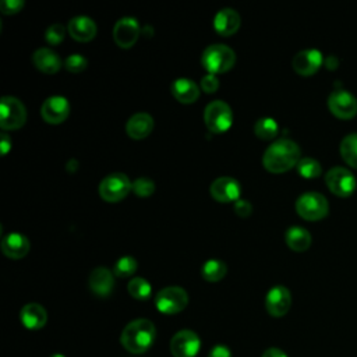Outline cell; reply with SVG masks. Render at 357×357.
<instances>
[{"mask_svg": "<svg viewBox=\"0 0 357 357\" xmlns=\"http://www.w3.org/2000/svg\"><path fill=\"white\" fill-rule=\"evenodd\" d=\"M23 8L24 2H21V0H5V2L0 5V10H2L3 14H16Z\"/></svg>", "mask_w": 357, "mask_h": 357, "instance_id": "36", "label": "cell"}, {"mask_svg": "<svg viewBox=\"0 0 357 357\" xmlns=\"http://www.w3.org/2000/svg\"><path fill=\"white\" fill-rule=\"evenodd\" d=\"M66 36V27L63 24H54L50 25L45 32V39L50 45H59L63 42Z\"/></svg>", "mask_w": 357, "mask_h": 357, "instance_id": "33", "label": "cell"}, {"mask_svg": "<svg viewBox=\"0 0 357 357\" xmlns=\"http://www.w3.org/2000/svg\"><path fill=\"white\" fill-rule=\"evenodd\" d=\"M292 305L290 290L282 285L274 286L266 296V309L270 316L281 318L286 316Z\"/></svg>", "mask_w": 357, "mask_h": 357, "instance_id": "12", "label": "cell"}, {"mask_svg": "<svg viewBox=\"0 0 357 357\" xmlns=\"http://www.w3.org/2000/svg\"><path fill=\"white\" fill-rule=\"evenodd\" d=\"M339 152L346 165L357 169V133L347 134L342 140L339 145Z\"/></svg>", "mask_w": 357, "mask_h": 357, "instance_id": "26", "label": "cell"}, {"mask_svg": "<svg viewBox=\"0 0 357 357\" xmlns=\"http://www.w3.org/2000/svg\"><path fill=\"white\" fill-rule=\"evenodd\" d=\"M201 340L194 331H179L171 340V351L175 357H195L199 351Z\"/></svg>", "mask_w": 357, "mask_h": 357, "instance_id": "14", "label": "cell"}, {"mask_svg": "<svg viewBox=\"0 0 357 357\" xmlns=\"http://www.w3.org/2000/svg\"><path fill=\"white\" fill-rule=\"evenodd\" d=\"M133 191L138 197H149L155 191V183L148 177H138L133 183Z\"/></svg>", "mask_w": 357, "mask_h": 357, "instance_id": "32", "label": "cell"}, {"mask_svg": "<svg viewBox=\"0 0 357 357\" xmlns=\"http://www.w3.org/2000/svg\"><path fill=\"white\" fill-rule=\"evenodd\" d=\"M137 271V260L131 256L119 259L113 267V274L118 278H130Z\"/></svg>", "mask_w": 357, "mask_h": 357, "instance_id": "31", "label": "cell"}, {"mask_svg": "<svg viewBox=\"0 0 357 357\" xmlns=\"http://www.w3.org/2000/svg\"><path fill=\"white\" fill-rule=\"evenodd\" d=\"M323 65L324 56L318 49H304L292 61L293 70L303 77H310L316 74Z\"/></svg>", "mask_w": 357, "mask_h": 357, "instance_id": "13", "label": "cell"}, {"mask_svg": "<svg viewBox=\"0 0 357 357\" xmlns=\"http://www.w3.org/2000/svg\"><path fill=\"white\" fill-rule=\"evenodd\" d=\"M210 191L213 198L218 202H236L240 199L241 187L235 177L224 176L213 182Z\"/></svg>", "mask_w": 357, "mask_h": 357, "instance_id": "16", "label": "cell"}, {"mask_svg": "<svg viewBox=\"0 0 357 357\" xmlns=\"http://www.w3.org/2000/svg\"><path fill=\"white\" fill-rule=\"evenodd\" d=\"M263 357H289L282 349L278 347H270L263 353Z\"/></svg>", "mask_w": 357, "mask_h": 357, "instance_id": "40", "label": "cell"}, {"mask_svg": "<svg viewBox=\"0 0 357 357\" xmlns=\"http://www.w3.org/2000/svg\"><path fill=\"white\" fill-rule=\"evenodd\" d=\"M296 213L300 218L305 221H321L329 213L328 199L316 191H309L301 194L296 201Z\"/></svg>", "mask_w": 357, "mask_h": 357, "instance_id": "4", "label": "cell"}, {"mask_svg": "<svg viewBox=\"0 0 357 357\" xmlns=\"http://www.w3.org/2000/svg\"><path fill=\"white\" fill-rule=\"evenodd\" d=\"M67 31L73 39L78 42H89L95 38L98 28L92 19L87 16H78L70 20Z\"/></svg>", "mask_w": 357, "mask_h": 357, "instance_id": "20", "label": "cell"}, {"mask_svg": "<svg viewBox=\"0 0 357 357\" xmlns=\"http://www.w3.org/2000/svg\"><path fill=\"white\" fill-rule=\"evenodd\" d=\"M152 130H154V119L145 112L133 115L126 125V131L133 140H144L152 133Z\"/></svg>", "mask_w": 357, "mask_h": 357, "instance_id": "22", "label": "cell"}, {"mask_svg": "<svg viewBox=\"0 0 357 357\" xmlns=\"http://www.w3.org/2000/svg\"><path fill=\"white\" fill-rule=\"evenodd\" d=\"M129 293L131 297L137 299V300H147L149 299L151 293H152V288L149 285V282L144 278H134L129 282Z\"/></svg>", "mask_w": 357, "mask_h": 357, "instance_id": "30", "label": "cell"}, {"mask_svg": "<svg viewBox=\"0 0 357 357\" xmlns=\"http://www.w3.org/2000/svg\"><path fill=\"white\" fill-rule=\"evenodd\" d=\"M236 63V54L226 45L215 43L210 45L202 52L201 65L208 74H222L229 72Z\"/></svg>", "mask_w": 357, "mask_h": 357, "instance_id": "3", "label": "cell"}, {"mask_svg": "<svg viewBox=\"0 0 357 357\" xmlns=\"http://www.w3.org/2000/svg\"><path fill=\"white\" fill-rule=\"evenodd\" d=\"M87 66H88V61L83 55H78V54L70 55L65 61V67L70 73H81L87 69Z\"/></svg>", "mask_w": 357, "mask_h": 357, "instance_id": "34", "label": "cell"}, {"mask_svg": "<svg viewBox=\"0 0 357 357\" xmlns=\"http://www.w3.org/2000/svg\"><path fill=\"white\" fill-rule=\"evenodd\" d=\"M278 131H279V126L271 118H263L254 125V134L261 140H272L278 136Z\"/></svg>", "mask_w": 357, "mask_h": 357, "instance_id": "28", "label": "cell"}, {"mask_svg": "<svg viewBox=\"0 0 357 357\" xmlns=\"http://www.w3.org/2000/svg\"><path fill=\"white\" fill-rule=\"evenodd\" d=\"M35 67L45 74H55L62 69V61L56 52L49 47H41L32 55Z\"/></svg>", "mask_w": 357, "mask_h": 357, "instance_id": "21", "label": "cell"}, {"mask_svg": "<svg viewBox=\"0 0 357 357\" xmlns=\"http://www.w3.org/2000/svg\"><path fill=\"white\" fill-rule=\"evenodd\" d=\"M157 338V329L155 325L149 320L138 318L131 321L126 325V328L122 332L120 342L123 347L134 354L145 353Z\"/></svg>", "mask_w": 357, "mask_h": 357, "instance_id": "2", "label": "cell"}, {"mask_svg": "<svg viewBox=\"0 0 357 357\" xmlns=\"http://www.w3.org/2000/svg\"><path fill=\"white\" fill-rule=\"evenodd\" d=\"M50 357H66V356L62 354V353H55V354H52Z\"/></svg>", "mask_w": 357, "mask_h": 357, "instance_id": "41", "label": "cell"}, {"mask_svg": "<svg viewBox=\"0 0 357 357\" xmlns=\"http://www.w3.org/2000/svg\"><path fill=\"white\" fill-rule=\"evenodd\" d=\"M2 251L8 259L21 260L30 251V240L21 233H9L2 239Z\"/></svg>", "mask_w": 357, "mask_h": 357, "instance_id": "18", "label": "cell"}, {"mask_svg": "<svg viewBox=\"0 0 357 357\" xmlns=\"http://www.w3.org/2000/svg\"><path fill=\"white\" fill-rule=\"evenodd\" d=\"M188 304V294L180 286H168L158 292L155 297L157 309L162 314L173 316L182 313Z\"/></svg>", "mask_w": 357, "mask_h": 357, "instance_id": "7", "label": "cell"}, {"mask_svg": "<svg viewBox=\"0 0 357 357\" xmlns=\"http://www.w3.org/2000/svg\"><path fill=\"white\" fill-rule=\"evenodd\" d=\"M208 357H233L232 351L229 350V347L224 346V345H217L215 347L211 349Z\"/></svg>", "mask_w": 357, "mask_h": 357, "instance_id": "38", "label": "cell"}, {"mask_svg": "<svg viewBox=\"0 0 357 357\" xmlns=\"http://www.w3.org/2000/svg\"><path fill=\"white\" fill-rule=\"evenodd\" d=\"M171 91H172V95L175 96V99L184 105L194 104L199 96V87L193 80L184 78V77L173 81Z\"/></svg>", "mask_w": 357, "mask_h": 357, "instance_id": "24", "label": "cell"}, {"mask_svg": "<svg viewBox=\"0 0 357 357\" xmlns=\"http://www.w3.org/2000/svg\"><path fill=\"white\" fill-rule=\"evenodd\" d=\"M23 325L30 331H38L46 325L47 313L38 303H28L20 312Z\"/></svg>", "mask_w": 357, "mask_h": 357, "instance_id": "19", "label": "cell"}, {"mask_svg": "<svg viewBox=\"0 0 357 357\" xmlns=\"http://www.w3.org/2000/svg\"><path fill=\"white\" fill-rule=\"evenodd\" d=\"M296 168H297L299 175L307 180L317 179L323 173L321 164L318 161H316L314 158H301Z\"/></svg>", "mask_w": 357, "mask_h": 357, "instance_id": "29", "label": "cell"}, {"mask_svg": "<svg viewBox=\"0 0 357 357\" xmlns=\"http://www.w3.org/2000/svg\"><path fill=\"white\" fill-rule=\"evenodd\" d=\"M140 36L138 21L133 17L120 19L113 27V39L119 47L129 49L134 46Z\"/></svg>", "mask_w": 357, "mask_h": 357, "instance_id": "15", "label": "cell"}, {"mask_svg": "<svg viewBox=\"0 0 357 357\" xmlns=\"http://www.w3.org/2000/svg\"><path fill=\"white\" fill-rule=\"evenodd\" d=\"M70 113V104L65 96L55 95L45 99L41 107V116L49 125L63 123Z\"/></svg>", "mask_w": 357, "mask_h": 357, "instance_id": "11", "label": "cell"}, {"mask_svg": "<svg viewBox=\"0 0 357 357\" xmlns=\"http://www.w3.org/2000/svg\"><path fill=\"white\" fill-rule=\"evenodd\" d=\"M226 264L219 260H208L201 268V277L207 282H219L226 277Z\"/></svg>", "mask_w": 357, "mask_h": 357, "instance_id": "27", "label": "cell"}, {"mask_svg": "<svg viewBox=\"0 0 357 357\" xmlns=\"http://www.w3.org/2000/svg\"><path fill=\"white\" fill-rule=\"evenodd\" d=\"M204 122L214 134H222L232 127L233 112L224 100H214L204 111Z\"/></svg>", "mask_w": 357, "mask_h": 357, "instance_id": "6", "label": "cell"}, {"mask_svg": "<svg viewBox=\"0 0 357 357\" xmlns=\"http://www.w3.org/2000/svg\"><path fill=\"white\" fill-rule=\"evenodd\" d=\"M325 184L332 194L342 198L350 197L357 187L354 175L349 169L340 166H335L327 172Z\"/></svg>", "mask_w": 357, "mask_h": 357, "instance_id": "10", "label": "cell"}, {"mask_svg": "<svg viewBox=\"0 0 357 357\" xmlns=\"http://www.w3.org/2000/svg\"><path fill=\"white\" fill-rule=\"evenodd\" d=\"M285 240H286L288 247L296 252H303L305 250H309L312 246V241H313L310 232L300 226L289 228L286 230Z\"/></svg>", "mask_w": 357, "mask_h": 357, "instance_id": "25", "label": "cell"}, {"mask_svg": "<svg viewBox=\"0 0 357 357\" xmlns=\"http://www.w3.org/2000/svg\"><path fill=\"white\" fill-rule=\"evenodd\" d=\"M235 213H236L239 217H241V218L250 217L251 213H252V207H251L250 201H247V199H239V201H236V202H235Z\"/></svg>", "mask_w": 357, "mask_h": 357, "instance_id": "37", "label": "cell"}, {"mask_svg": "<svg viewBox=\"0 0 357 357\" xmlns=\"http://www.w3.org/2000/svg\"><path fill=\"white\" fill-rule=\"evenodd\" d=\"M0 148H2V154L6 155L12 148V138L8 133H2V142H0Z\"/></svg>", "mask_w": 357, "mask_h": 357, "instance_id": "39", "label": "cell"}, {"mask_svg": "<svg viewBox=\"0 0 357 357\" xmlns=\"http://www.w3.org/2000/svg\"><path fill=\"white\" fill-rule=\"evenodd\" d=\"M219 88V80L214 74H207L201 80V89L207 94H213Z\"/></svg>", "mask_w": 357, "mask_h": 357, "instance_id": "35", "label": "cell"}, {"mask_svg": "<svg viewBox=\"0 0 357 357\" xmlns=\"http://www.w3.org/2000/svg\"><path fill=\"white\" fill-rule=\"evenodd\" d=\"M300 160L301 151L299 145L289 138H281L266 149L263 165L271 173H285L297 166Z\"/></svg>", "mask_w": 357, "mask_h": 357, "instance_id": "1", "label": "cell"}, {"mask_svg": "<svg viewBox=\"0 0 357 357\" xmlns=\"http://www.w3.org/2000/svg\"><path fill=\"white\" fill-rule=\"evenodd\" d=\"M27 122V109L23 102L14 96H3L0 100V127L17 130Z\"/></svg>", "mask_w": 357, "mask_h": 357, "instance_id": "5", "label": "cell"}, {"mask_svg": "<svg viewBox=\"0 0 357 357\" xmlns=\"http://www.w3.org/2000/svg\"><path fill=\"white\" fill-rule=\"evenodd\" d=\"M133 191V183L125 173H112L99 183V195L107 202H119Z\"/></svg>", "mask_w": 357, "mask_h": 357, "instance_id": "8", "label": "cell"}, {"mask_svg": "<svg viewBox=\"0 0 357 357\" xmlns=\"http://www.w3.org/2000/svg\"><path fill=\"white\" fill-rule=\"evenodd\" d=\"M240 16L233 9H222L214 17V28L222 36H230L240 28Z\"/></svg>", "mask_w": 357, "mask_h": 357, "instance_id": "23", "label": "cell"}, {"mask_svg": "<svg viewBox=\"0 0 357 357\" xmlns=\"http://www.w3.org/2000/svg\"><path fill=\"white\" fill-rule=\"evenodd\" d=\"M328 109L338 119H353L357 115V99L343 88L334 89L328 96Z\"/></svg>", "mask_w": 357, "mask_h": 357, "instance_id": "9", "label": "cell"}, {"mask_svg": "<svg viewBox=\"0 0 357 357\" xmlns=\"http://www.w3.org/2000/svg\"><path fill=\"white\" fill-rule=\"evenodd\" d=\"M88 286L94 294L108 297L115 288V274L107 267H98L89 274Z\"/></svg>", "mask_w": 357, "mask_h": 357, "instance_id": "17", "label": "cell"}]
</instances>
